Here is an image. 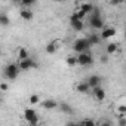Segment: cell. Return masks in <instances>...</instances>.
Listing matches in <instances>:
<instances>
[{"label": "cell", "instance_id": "21", "mask_svg": "<svg viewBox=\"0 0 126 126\" xmlns=\"http://www.w3.org/2000/svg\"><path fill=\"white\" fill-rule=\"evenodd\" d=\"M33 5H36L34 0H22V2H21V6H22L24 9H28V8H31Z\"/></svg>", "mask_w": 126, "mask_h": 126}, {"label": "cell", "instance_id": "14", "mask_svg": "<svg viewBox=\"0 0 126 126\" xmlns=\"http://www.w3.org/2000/svg\"><path fill=\"white\" fill-rule=\"evenodd\" d=\"M79 9H80L82 12H85V14L88 15V14H91V12L94 11V5H92V3H80Z\"/></svg>", "mask_w": 126, "mask_h": 126}, {"label": "cell", "instance_id": "9", "mask_svg": "<svg viewBox=\"0 0 126 126\" xmlns=\"http://www.w3.org/2000/svg\"><path fill=\"white\" fill-rule=\"evenodd\" d=\"M113 36H116V30L113 28V27H104L102 28V33L99 34V39L102 40V39H110V37H113Z\"/></svg>", "mask_w": 126, "mask_h": 126}, {"label": "cell", "instance_id": "32", "mask_svg": "<svg viewBox=\"0 0 126 126\" xmlns=\"http://www.w3.org/2000/svg\"><path fill=\"white\" fill-rule=\"evenodd\" d=\"M0 104H2V96H0Z\"/></svg>", "mask_w": 126, "mask_h": 126}, {"label": "cell", "instance_id": "17", "mask_svg": "<svg viewBox=\"0 0 126 126\" xmlns=\"http://www.w3.org/2000/svg\"><path fill=\"white\" fill-rule=\"evenodd\" d=\"M76 91L80 92V94H86V92H89V86L86 85V82H80V83H77Z\"/></svg>", "mask_w": 126, "mask_h": 126}, {"label": "cell", "instance_id": "15", "mask_svg": "<svg viewBox=\"0 0 126 126\" xmlns=\"http://www.w3.org/2000/svg\"><path fill=\"white\" fill-rule=\"evenodd\" d=\"M58 108L62 111V113H67V114H73V108L70 104H65V102H62V104H58Z\"/></svg>", "mask_w": 126, "mask_h": 126}, {"label": "cell", "instance_id": "16", "mask_svg": "<svg viewBox=\"0 0 126 126\" xmlns=\"http://www.w3.org/2000/svg\"><path fill=\"white\" fill-rule=\"evenodd\" d=\"M88 39V42H89V45L92 46V45H99V42H101V39H99V34H91V36H88L86 37Z\"/></svg>", "mask_w": 126, "mask_h": 126}, {"label": "cell", "instance_id": "4", "mask_svg": "<svg viewBox=\"0 0 126 126\" xmlns=\"http://www.w3.org/2000/svg\"><path fill=\"white\" fill-rule=\"evenodd\" d=\"M76 61H77V65L88 67V65H92L94 56H92L91 52H83V53H79V55L76 56Z\"/></svg>", "mask_w": 126, "mask_h": 126}, {"label": "cell", "instance_id": "1", "mask_svg": "<svg viewBox=\"0 0 126 126\" xmlns=\"http://www.w3.org/2000/svg\"><path fill=\"white\" fill-rule=\"evenodd\" d=\"M89 25L95 30H102L104 28V19L99 14V9L94 8V11L91 12V18H89Z\"/></svg>", "mask_w": 126, "mask_h": 126}, {"label": "cell", "instance_id": "28", "mask_svg": "<svg viewBox=\"0 0 126 126\" xmlns=\"http://www.w3.org/2000/svg\"><path fill=\"white\" fill-rule=\"evenodd\" d=\"M0 91H3V92L9 91V85L8 83H2V85H0Z\"/></svg>", "mask_w": 126, "mask_h": 126}, {"label": "cell", "instance_id": "31", "mask_svg": "<svg viewBox=\"0 0 126 126\" xmlns=\"http://www.w3.org/2000/svg\"><path fill=\"white\" fill-rule=\"evenodd\" d=\"M76 126H85V125H83V120H82V122H79V123H77Z\"/></svg>", "mask_w": 126, "mask_h": 126}, {"label": "cell", "instance_id": "19", "mask_svg": "<svg viewBox=\"0 0 126 126\" xmlns=\"http://www.w3.org/2000/svg\"><path fill=\"white\" fill-rule=\"evenodd\" d=\"M27 58H30L27 49H25V47H19V50H18V59H19V61H24V59H27Z\"/></svg>", "mask_w": 126, "mask_h": 126}, {"label": "cell", "instance_id": "8", "mask_svg": "<svg viewBox=\"0 0 126 126\" xmlns=\"http://www.w3.org/2000/svg\"><path fill=\"white\" fill-rule=\"evenodd\" d=\"M92 96H94L96 101H104V98H105V91L102 89V86L94 88V89H92Z\"/></svg>", "mask_w": 126, "mask_h": 126}, {"label": "cell", "instance_id": "10", "mask_svg": "<svg viewBox=\"0 0 126 126\" xmlns=\"http://www.w3.org/2000/svg\"><path fill=\"white\" fill-rule=\"evenodd\" d=\"M42 107L45 110H53V108H58V102L55 99H43L42 102Z\"/></svg>", "mask_w": 126, "mask_h": 126}, {"label": "cell", "instance_id": "2", "mask_svg": "<svg viewBox=\"0 0 126 126\" xmlns=\"http://www.w3.org/2000/svg\"><path fill=\"white\" fill-rule=\"evenodd\" d=\"M24 119L27 120L28 126H39V114L31 107H28V108L24 110Z\"/></svg>", "mask_w": 126, "mask_h": 126}, {"label": "cell", "instance_id": "20", "mask_svg": "<svg viewBox=\"0 0 126 126\" xmlns=\"http://www.w3.org/2000/svg\"><path fill=\"white\" fill-rule=\"evenodd\" d=\"M11 19L6 14H0V25H9Z\"/></svg>", "mask_w": 126, "mask_h": 126}, {"label": "cell", "instance_id": "12", "mask_svg": "<svg viewBox=\"0 0 126 126\" xmlns=\"http://www.w3.org/2000/svg\"><path fill=\"white\" fill-rule=\"evenodd\" d=\"M70 25L74 31H82L83 30V21H79V19H70Z\"/></svg>", "mask_w": 126, "mask_h": 126}, {"label": "cell", "instance_id": "6", "mask_svg": "<svg viewBox=\"0 0 126 126\" xmlns=\"http://www.w3.org/2000/svg\"><path fill=\"white\" fill-rule=\"evenodd\" d=\"M18 68L19 71H25V70H31V68H37V62L33 59V58H27L24 61H19L18 62Z\"/></svg>", "mask_w": 126, "mask_h": 126}, {"label": "cell", "instance_id": "11", "mask_svg": "<svg viewBox=\"0 0 126 126\" xmlns=\"http://www.w3.org/2000/svg\"><path fill=\"white\" fill-rule=\"evenodd\" d=\"M58 47H59V42L58 40H52L50 43H47V46H46V52L47 53H55L56 50H58Z\"/></svg>", "mask_w": 126, "mask_h": 126}, {"label": "cell", "instance_id": "5", "mask_svg": "<svg viewBox=\"0 0 126 126\" xmlns=\"http://www.w3.org/2000/svg\"><path fill=\"white\" fill-rule=\"evenodd\" d=\"M19 76V68H18V64H9L5 67V77L8 80H15L16 77Z\"/></svg>", "mask_w": 126, "mask_h": 126}, {"label": "cell", "instance_id": "25", "mask_svg": "<svg viewBox=\"0 0 126 126\" xmlns=\"http://www.w3.org/2000/svg\"><path fill=\"white\" fill-rule=\"evenodd\" d=\"M126 114H119V126H126Z\"/></svg>", "mask_w": 126, "mask_h": 126}, {"label": "cell", "instance_id": "27", "mask_svg": "<svg viewBox=\"0 0 126 126\" xmlns=\"http://www.w3.org/2000/svg\"><path fill=\"white\" fill-rule=\"evenodd\" d=\"M117 111H119V114H126V105H119L117 107Z\"/></svg>", "mask_w": 126, "mask_h": 126}, {"label": "cell", "instance_id": "18", "mask_svg": "<svg viewBox=\"0 0 126 126\" xmlns=\"http://www.w3.org/2000/svg\"><path fill=\"white\" fill-rule=\"evenodd\" d=\"M86 16V14L85 12H82L80 9H77V11H74L73 12V15H71V18L70 19H79V21H83V18Z\"/></svg>", "mask_w": 126, "mask_h": 126}, {"label": "cell", "instance_id": "30", "mask_svg": "<svg viewBox=\"0 0 126 126\" xmlns=\"http://www.w3.org/2000/svg\"><path fill=\"white\" fill-rule=\"evenodd\" d=\"M101 126H111V123H110V122H102Z\"/></svg>", "mask_w": 126, "mask_h": 126}, {"label": "cell", "instance_id": "13", "mask_svg": "<svg viewBox=\"0 0 126 126\" xmlns=\"http://www.w3.org/2000/svg\"><path fill=\"white\" fill-rule=\"evenodd\" d=\"M21 18L24 21H31L34 18V14L31 12V9H22L21 11Z\"/></svg>", "mask_w": 126, "mask_h": 126}, {"label": "cell", "instance_id": "29", "mask_svg": "<svg viewBox=\"0 0 126 126\" xmlns=\"http://www.w3.org/2000/svg\"><path fill=\"white\" fill-rule=\"evenodd\" d=\"M76 125H77L76 122H67V125H65V126H76Z\"/></svg>", "mask_w": 126, "mask_h": 126}, {"label": "cell", "instance_id": "23", "mask_svg": "<svg viewBox=\"0 0 126 126\" xmlns=\"http://www.w3.org/2000/svg\"><path fill=\"white\" fill-rule=\"evenodd\" d=\"M67 64L70 65V67H74V65H77V61H76V56H68L67 58Z\"/></svg>", "mask_w": 126, "mask_h": 126}, {"label": "cell", "instance_id": "26", "mask_svg": "<svg viewBox=\"0 0 126 126\" xmlns=\"http://www.w3.org/2000/svg\"><path fill=\"white\" fill-rule=\"evenodd\" d=\"M83 125H85V126H96L92 119H85V120H83Z\"/></svg>", "mask_w": 126, "mask_h": 126}, {"label": "cell", "instance_id": "24", "mask_svg": "<svg viewBox=\"0 0 126 126\" xmlns=\"http://www.w3.org/2000/svg\"><path fill=\"white\" fill-rule=\"evenodd\" d=\"M28 101H30L31 105H34V104H39V102H40V98H39V95H31Z\"/></svg>", "mask_w": 126, "mask_h": 126}, {"label": "cell", "instance_id": "7", "mask_svg": "<svg viewBox=\"0 0 126 126\" xmlns=\"http://www.w3.org/2000/svg\"><path fill=\"white\" fill-rule=\"evenodd\" d=\"M101 83H102V79H101V76H98V74H92V76H89V79L86 80V85L89 86V89L98 88V86H101Z\"/></svg>", "mask_w": 126, "mask_h": 126}, {"label": "cell", "instance_id": "3", "mask_svg": "<svg viewBox=\"0 0 126 126\" xmlns=\"http://www.w3.org/2000/svg\"><path fill=\"white\" fill-rule=\"evenodd\" d=\"M89 42L86 37H82V39H76L74 43H73V50L77 52V53H83V52H89Z\"/></svg>", "mask_w": 126, "mask_h": 126}, {"label": "cell", "instance_id": "22", "mask_svg": "<svg viewBox=\"0 0 126 126\" xmlns=\"http://www.w3.org/2000/svg\"><path fill=\"white\" fill-rule=\"evenodd\" d=\"M117 50V43H110L107 46V53H114Z\"/></svg>", "mask_w": 126, "mask_h": 126}]
</instances>
